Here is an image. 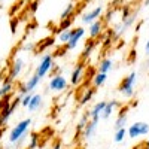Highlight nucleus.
<instances>
[{
	"label": "nucleus",
	"mask_w": 149,
	"mask_h": 149,
	"mask_svg": "<svg viewBox=\"0 0 149 149\" xmlns=\"http://www.w3.org/2000/svg\"><path fill=\"white\" fill-rule=\"evenodd\" d=\"M31 124H33L31 118H26V119H21V121L17 124V125L12 127L10 131H9V136H8L9 143L17 145L22 137H26V136H27V131H29V128H30Z\"/></svg>",
	"instance_id": "obj_1"
},
{
	"label": "nucleus",
	"mask_w": 149,
	"mask_h": 149,
	"mask_svg": "<svg viewBox=\"0 0 149 149\" xmlns=\"http://www.w3.org/2000/svg\"><path fill=\"white\" fill-rule=\"evenodd\" d=\"M137 78L139 74L137 72H131L124 78L119 85H118V91L125 97V98H133L136 94V84H137Z\"/></svg>",
	"instance_id": "obj_2"
},
{
	"label": "nucleus",
	"mask_w": 149,
	"mask_h": 149,
	"mask_svg": "<svg viewBox=\"0 0 149 149\" xmlns=\"http://www.w3.org/2000/svg\"><path fill=\"white\" fill-rule=\"evenodd\" d=\"M54 66H55V63H54L52 55L51 54H45V55H42L39 64L36 66L34 74H36V76H39L40 79H43L46 74H49V72L54 69Z\"/></svg>",
	"instance_id": "obj_3"
},
{
	"label": "nucleus",
	"mask_w": 149,
	"mask_h": 149,
	"mask_svg": "<svg viewBox=\"0 0 149 149\" xmlns=\"http://www.w3.org/2000/svg\"><path fill=\"white\" fill-rule=\"evenodd\" d=\"M69 79L66 76H63L61 73H54L51 79H49L48 82V90L49 91H52V93H63L67 90V86H69Z\"/></svg>",
	"instance_id": "obj_4"
},
{
	"label": "nucleus",
	"mask_w": 149,
	"mask_h": 149,
	"mask_svg": "<svg viewBox=\"0 0 149 149\" xmlns=\"http://www.w3.org/2000/svg\"><path fill=\"white\" fill-rule=\"evenodd\" d=\"M149 134V122L145 121H136L127 128V136L130 139H137Z\"/></svg>",
	"instance_id": "obj_5"
},
{
	"label": "nucleus",
	"mask_w": 149,
	"mask_h": 149,
	"mask_svg": "<svg viewBox=\"0 0 149 149\" xmlns=\"http://www.w3.org/2000/svg\"><path fill=\"white\" fill-rule=\"evenodd\" d=\"M21 98H22L21 95H17L14 100L10 102V104H8L3 109H0V127L5 125V124L10 119V116L14 113V110L17 109V106H21Z\"/></svg>",
	"instance_id": "obj_6"
},
{
	"label": "nucleus",
	"mask_w": 149,
	"mask_h": 149,
	"mask_svg": "<svg viewBox=\"0 0 149 149\" xmlns=\"http://www.w3.org/2000/svg\"><path fill=\"white\" fill-rule=\"evenodd\" d=\"M24 66H26L24 60L19 58V57H17V58L14 60V63L9 66V73H8V76H6L5 79L9 81V82L17 81V79L19 78V74L22 73V70H24Z\"/></svg>",
	"instance_id": "obj_7"
},
{
	"label": "nucleus",
	"mask_w": 149,
	"mask_h": 149,
	"mask_svg": "<svg viewBox=\"0 0 149 149\" xmlns=\"http://www.w3.org/2000/svg\"><path fill=\"white\" fill-rule=\"evenodd\" d=\"M85 72H86V64L84 63V61H81V63H78L76 66H74V69L72 70L69 82H70L73 86L81 85V82H82L84 78H85Z\"/></svg>",
	"instance_id": "obj_8"
},
{
	"label": "nucleus",
	"mask_w": 149,
	"mask_h": 149,
	"mask_svg": "<svg viewBox=\"0 0 149 149\" xmlns=\"http://www.w3.org/2000/svg\"><path fill=\"white\" fill-rule=\"evenodd\" d=\"M85 34H86V30H85L84 27H74V29H73V34H72V37H70V40L64 45L67 51H73V49L78 46V43L85 37Z\"/></svg>",
	"instance_id": "obj_9"
},
{
	"label": "nucleus",
	"mask_w": 149,
	"mask_h": 149,
	"mask_svg": "<svg viewBox=\"0 0 149 149\" xmlns=\"http://www.w3.org/2000/svg\"><path fill=\"white\" fill-rule=\"evenodd\" d=\"M103 15V8L102 6H97V8H93V9H90L86 14H84L82 15V18H81V21L84 22V24H90L91 22H94V21H97V19H100V17Z\"/></svg>",
	"instance_id": "obj_10"
},
{
	"label": "nucleus",
	"mask_w": 149,
	"mask_h": 149,
	"mask_svg": "<svg viewBox=\"0 0 149 149\" xmlns=\"http://www.w3.org/2000/svg\"><path fill=\"white\" fill-rule=\"evenodd\" d=\"M104 21L103 19H97V21H94V22H91L90 24V29H88V34H90V39H98L102 34H103V31H104Z\"/></svg>",
	"instance_id": "obj_11"
},
{
	"label": "nucleus",
	"mask_w": 149,
	"mask_h": 149,
	"mask_svg": "<svg viewBox=\"0 0 149 149\" xmlns=\"http://www.w3.org/2000/svg\"><path fill=\"white\" fill-rule=\"evenodd\" d=\"M106 103H107V102H97V103L90 109L88 116H90L91 121L98 122V121L102 119V113H103V110H104V107H106Z\"/></svg>",
	"instance_id": "obj_12"
},
{
	"label": "nucleus",
	"mask_w": 149,
	"mask_h": 149,
	"mask_svg": "<svg viewBox=\"0 0 149 149\" xmlns=\"http://www.w3.org/2000/svg\"><path fill=\"white\" fill-rule=\"evenodd\" d=\"M97 124H98V122L91 121V119L86 122V125H85V128H84V131H82V139H84V140H90V139L94 137V134H95V131H97Z\"/></svg>",
	"instance_id": "obj_13"
},
{
	"label": "nucleus",
	"mask_w": 149,
	"mask_h": 149,
	"mask_svg": "<svg viewBox=\"0 0 149 149\" xmlns=\"http://www.w3.org/2000/svg\"><path fill=\"white\" fill-rule=\"evenodd\" d=\"M95 45H97V42H95L94 39H88V42L85 43V46H84V49H82V52H81V60L84 61V63L91 57V54H93V51H94Z\"/></svg>",
	"instance_id": "obj_14"
},
{
	"label": "nucleus",
	"mask_w": 149,
	"mask_h": 149,
	"mask_svg": "<svg viewBox=\"0 0 149 149\" xmlns=\"http://www.w3.org/2000/svg\"><path fill=\"white\" fill-rule=\"evenodd\" d=\"M42 104H43V95L42 94H33L27 109H29V112H36L42 107Z\"/></svg>",
	"instance_id": "obj_15"
},
{
	"label": "nucleus",
	"mask_w": 149,
	"mask_h": 149,
	"mask_svg": "<svg viewBox=\"0 0 149 149\" xmlns=\"http://www.w3.org/2000/svg\"><path fill=\"white\" fill-rule=\"evenodd\" d=\"M121 107V103L116 102V100H112V102H107L106 103V107L103 110V113H102V119H109L112 116V113H113V110L115 109H119Z\"/></svg>",
	"instance_id": "obj_16"
},
{
	"label": "nucleus",
	"mask_w": 149,
	"mask_h": 149,
	"mask_svg": "<svg viewBox=\"0 0 149 149\" xmlns=\"http://www.w3.org/2000/svg\"><path fill=\"white\" fill-rule=\"evenodd\" d=\"M128 122V113H127V109H121V112L118 113L116 119H115V130L118 128H125Z\"/></svg>",
	"instance_id": "obj_17"
},
{
	"label": "nucleus",
	"mask_w": 149,
	"mask_h": 149,
	"mask_svg": "<svg viewBox=\"0 0 149 149\" xmlns=\"http://www.w3.org/2000/svg\"><path fill=\"white\" fill-rule=\"evenodd\" d=\"M112 69H113V60H112L110 57L102 58V61L98 63V67H97V70L100 73H106V74H109V72Z\"/></svg>",
	"instance_id": "obj_18"
},
{
	"label": "nucleus",
	"mask_w": 149,
	"mask_h": 149,
	"mask_svg": "<svg viewBox=\"0 0 149 149\" xmlns=\"http://www.w3.org/2000/svg\"><path fill=\"white\" fill-rule=\"evenodd\" d=\"M93 86L94 88H102V86L107 82V74L106 73H100V72H97L94 76H93Z\"/></svg>",
	"instance_id": "obj_19"
},
{
	"label": "nucleus",
	"mask_w": 149,
	"mask_h": 149,
	"mask_svg": "<svg viewBox=\"0 0 149 149\" xmlns=\"http://www.w3.org/2000/svg\"><path fill=\"white\" fill-rule=\"evenodd\" d=\"M95 91H97V88H94V86H90V88H85L84 90V95L82 97H79V104H86L88 102H91V98L94 97V94H95Z\"/></svg>",
	"instance_id": "obj_20"
},
{
	"label": "nucleus",
	"mask_w": 149,
	"mask_h": 149,
	"mask_svg": "<svg viewBox=\"0 0 149 149\" xmlns=\"http://www.w3.org/2000/svg\"><path fill=\"white\" fill-rule=\"evenodd\" d=\"M74 12H76V6H74V3H69V5L64 8V10L61 12L60 21H64V19L73 18V17H74Z\"/></svg>",
	"instance_id": "obj_21"
},
{
	"label": "nucleus",
	"mask_w": 149,
	"mask_h": 149,
	"mask_svg": "<svg viewBox=\"0 0 149 149\" xmlns=\"http://www.w3.org/2000/svg\"><path fill=\"white\" fill-rule=\"evenodd\" d=\"M40 82H42V79L39 78V76H36V74H31V76L26 81V86H27V90H29V93H33L37 86L40 85Z\"/></svg>",
	"instance_id": "obj_22"
},
{
	"label": "nucleus",
	"mask_w": 149,
	"mask_h": 149,
	"mask_svg": "<svg viewBox=\"0 0 149 149\" xmlns=\"http://www.w3.org/2000/svg\"><path fill=\"white\" fill-rule=\"evenodd\" d=\"M14 91V82H9L6 79H3V84L0 86V98H3L6 95H10V93Z\"/></svg>",
	"instance_id": "obj_23"
},
{
	"label": "nucleus",
	"mask_w": 149,
	"mask_h": 149,
	"mask_svg": "<svg viewBox=\"0 0 149 149\" xmlns=\"http://www.w3.org/2000/svg\"><path fill=\"white\" fill-rule=\"evenodd\" d=\"M72 34H73V29L61 30V31L58 33V42H60V43H63V45H66V43H67V42L70 40Z\"/></svg>",
	"instance_id": "obj_24"
},
{
	"label": "nucleus",
	"mask_w": 149,
	"mask_h": 149,
	"mask_svg": "<svg viewBox=\"0 0 149 149\" xmlns=\"http://www.w3.org/2000/svg\"><path fill=\"white\" fill-rule=\"evenodd\" d=\"M125 136H127V128H118V130H115L113 142H115V143L124 142V140H125Z\"/></svg>",
	"instance_id": "obj_25"
},
{
	"label": "nucleus",
	"mask_w": 149,
	"mask_h": 149,
	"mask_svg": "<svg viewBox=\"0 0 149 149\" xmlns=\"http://www.w3.org/2000/svg\"><path fill=\"white\" fill-rule=\"evenodd\" d=\"M40 143V136L39 133H31L30 134V142H29V149H36Z\"/></svg>",
	"instance_id": "obj_26"
},
{
	"label": "nucleus",
	"mask_w": 149,
	"mask_h": 149,
	"mask_svg": "<svg viewBox=\"0 0 149 149\" xmlns=\"http://www.w3.org/2000/svg\"><path fill=\"white\" fill-rule=\"evenodd\" d=\"M88 121H90L88 113H86L85 116H82V118H81L79 124L76 125V134H82V131H84V128H85V125H86V122H88Z\"/></svg>",
	"instance_id": "obj_27"
},
{
	"label": "nucleus",
	"mask_w": 149,
	"mask_h": 149,
	"mask_svg": "<svg viewBox=\"0 0 149 149\" xmlns=\"http://www.w3.org/2000/svg\"><path fill=\"white\" fill-rule=\"evenodd\" d=\"M134 21H136V15H130V17H127V18H122V19H121V24H122V27L125 29V31H127V29H130V27L133 26Z\"/></svg>",
	"instance_id": "obj_28"
},
{
	"label": "nucleus",
	"mask_w": 149,
	"mask_h": 149,
	"mask_svg": "<svg viewBox=\"0 0 149 149\" xmlns=\"http://www.w3.org/2000/svg\"><path fill=\"white\" fill-rule=\"evenodd\" d=\"M74 18H69V19H64V21H60V27H58V33L61 30H67V29H72V22H73Z\"/></svg>",
	"instance_id": "obj_29"
},
{
	"label": "nucleus",
	"mask_w": 149,
	"mask_h": 149,
	"mask_svg": "<svg viewBox=\"0 0 149 149\" xmlns=\"http://www.w3.org/2000/svg\"><path fill=\"white\" fill-rule=\"evenodd\" d=\"M115 17V9L113 8H109L107 9V12L104 14V17H103V21H104V24H109V22H112V18Z\"/></svg>",
	"instance_id": "obj_30"
},
{
	"label": "nucleus",
	"mask_w": 149,
	"mask_h": 149,
	"mask_svg": "<svg viewBox=\"0 0 149 149\" xmlns=\"http://www.w3.org/2000/svg\"><path fill=\"white\" fill-rule=\"evenodd\" d=\"M54 42H55L54 37H48V39H45L43 42L39 43V49H46V48H49V46H52Z\"/></svg>",
	"instance_id": "obj_31"
},
{
	"label": "nucleus",
	"mask_w": 149,
	"mask_h": 149,
	"mask_svg": "<svg viewBox=\"0 0 149 149\" xmlns=\"http://www.w3.org/2000/svg\"><path fill=\"white\" fill-rule=\"evenodd\" d=\"M31 95H33V94L30 93V94H27V95H24V97L21 98V106H22V107H27V106L30 104V100H31Z\"/></svg>",
	"instance_id": "obj_32"
},
{
	"label": "nucleus",
	"mask_w": 149,
	"mask_h": 149,
	"mask_svg": "<svg viewBox=\"0 0 149 149\" xmlns=\"http://www.w3.org/2000/svg\"><path fill=\"white\" fill-rule=\"evenodd\" d=\"M18 95H21V97H24V95H27V94H30L29 93V90H27V86H26V84H21L19 85V88H18Z\"/></svg>",
	"instance_id": "obj_33"
},
{
	"label": "nucleus",
	"mask_w": 149,
	"mask_h": 149,
	"mask_svg": "<svg viewBox=\"0 0 149 149\" xmlns=\"http://www.w3.org/2000/svg\"><path fill=\"white\" fill-rule=\"evenodd\" d=\"M127 17H130V8L128 6L124 8V10H122V18H127Z\"/></svg>",
	"instance_id": "obj_34"
},
{
	"label": "nucleus",
	"mask_w": 149,
	"mask_h": 149,
	"mask_svg": "<svg viewBox=\"0 0 149 149\" xmlns=\"http://www.w3.org/2000/svg\"><path fill=\"white\" fill-rule=\"evenodd\" d=\"M145 54H146V55H149V37H148L146 45H145Z\"/></svg>",
	"instance_id": "obj_35"
},
{
	"label": "nucleus",
	"mask_w": 149,
	"mask_h": 149,
	"mask_svg": "<svg viewBox=\"0 0 149 149\" xmlns=\"http://www.w3.org/2000/svg\"><path fill=\"white\" fill-rule=\"evenodd\" d=\"M51 149H61V143H60V142H55V143L52 145Z\"/></svg>",
	"instance_id": "obj_36"
},
{
	"label": "nucleus",
	"mask_w": 149,
	"mask_h": 149,
	"mask_svg": "<svg viewBox=\"0 0 149 149\" xmlns=\"http://www.w3.org/2000/svg\"><path fill=\"white\" fill-rule=\"evenodd\" d=\"M36 9H37V2H34V3H33V5H31V10H33V12H34V10H36Z\"/></svg>",
	"instance_id": "obj_37"
},
{
	"label": "nucleus",
	"mask_w": 149,
	"mask_h": 149,
	"mask_svg": "<svg viewBox=\"0 0 149 149\" xmlns=\"http://www.w3.org/2000/svg\"><path fill=\"white\" fill-rule=\"evenodd\" d=\"M145 148H146V149H149V137H148V139H146V142H145Z\"/></svg>",
	"instance_id": "obj_38"
},
{
	"label": "nucleus",
	"mask_w": 149,
	"mask_h": 149,
	"mask_svg": "<svg viewBox=\"0 0 149 149\" xmlns=\"http://www.w3.org/2000/svg\"><path fill=\"white\" fill-rule=\"evenodd\" d=\"M143 6H149V0H145V2H143Z\"/></svg>",
	"instance_id": "obj_39"
},
{
	"label": "nucleus",
	"mask_w": 149,
	"mask_h": 149,
	"mask_svg": "<svg viewBox=\"0 0 149 149\" xmlns=\"http://www.w3.org/2000/svg\"><path fill=\"white\" fill-rule=\"evenodd\" d=\"M85 2H90V0H85Z\"/></svg>",
	"instance_id": "obj_40"
},
{
	"label": "nucleus",
	"mask_w": 149,
	"mask_h": 149,
	"mask_svg": "<svg viewBox=\"0 0 149 149\" xmlns=\"http://www.w3.org/2000/svg\"><path fill=\"white\" fill-rule=\"evenodd\" d=\"M2 2H3V0H0V3H2Z\"/></svg>",
	"instance_id": "obj_41"
}]
</instances>
